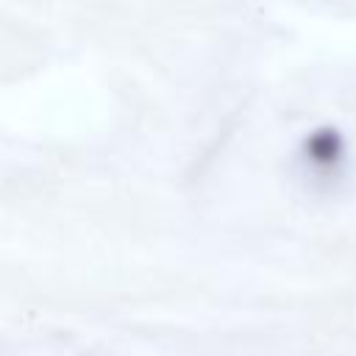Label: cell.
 I'll use <instances>...</instances> for the list:
<instances>
[{
	"label": "cell",
	"instance_id": "6da1fadb",
	"mask_svg": "<svg viewBox=\"0 0 356 356\" xmlns=\"http://www.w3.org/2000/svg\"><path fill=\"white\" fill-rule=\"evenodd\" d=\"M309 156L317 164H334V161H339V156H342V136L337 131H331V128L317 131L309 139Z\"/></svg>",
	"mask_w": 356,
	"mask_h": 356
}]
</instances>
